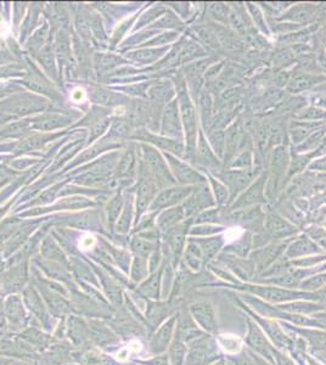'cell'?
<instances>
[{
  "label": "cell",
  "mask_w": 326,
  "mask_h": 365,
  "mask_svg": "<svg viewBox=\"0 0 326 365\" xmlns=\"http://www.w3.org/2000/svg\"><path fill=\"white\" fill-rule=\"evenodd\" d=\"M41 107H43V101L39 100V99L22 98L11 101L4 108L14 113H17V115H26V113H31L33 111L41 110Z\"/></svg>",
  "instance_id": "cell-1"
},
{
  "label": "cell",
  "mask_w": 326,
  "mask_h": 365,
  "mask_svg": "<svg viewBox=\"0 0 326 365\" xmlns=\"http://www.w3.org/2000/svg\"><path fill=\"white\" fill-rule=\"evenodd\" d=\"M190 192L189 189H168L163 191L162 194L159 195L156 200H155L152 208H163L169 204L175 203L179 200H183L185 196H187Z\"/></svg>",
  "instance_id": "cell-2"
},
{
  "label": "cell",
  "mask_w": 326,
  "mask_h": 365,
  "mask_svg": "<svg viewBox=\"0 0 326 365\" xmlns=\"http://www.w3.org/2000/svg\"><path fill=\"white\" fill-rule=\"evenodd\" d=\"M180 106H182L183 120H184L185 125H186L187 133H189L191 137H194L195 127H196V123H195V110H194V107H192V105L190 103L189 99H187V98L180 99Z\"/></svg>",
  "instance_id": "cell-3"
},
{
  "label": "cell",
  "mask_w": 326,
  "mask_h": 365,
  "mask_svg": "<svg viewBox=\"0 0 326 365\" xmlns=\"http://www.w3.org/2000/svg\"><path fill=\"white\" fill-rule=\"evenodd\" d=\"M218 342L222 348H223V351L229 354L239 353L241 351V348H243V340L239 336H235V335H221L218 339Z\"/></svg>",
  "instance_id": "cell-4"
},
{
  "label": "cell",
  "mask_w": 326,
  "mask_h": 365,
  "mask_svg": "<svg viewBox=\"0 0 326 365\" xmlns=\"http://www.w3.org/2000/svg\"><path fill=\"white\" fill-rule=\"evenodd\" d=\"M66 123H68V120L61 117V116H44V117L36 120L34 127L41 130H51L55 129V128L62 127Z\"/></svg>",
  "instance_id": "cell-5"
},
{
  "label": "cell",
  "mask_w": 326,
  "mask_h": 365,
  "mask_svg": "<svg viewBox=\"0 0 326 365\" xmlns=\"http://www.w3.org/2000/svg\"><path fill=\"white\" fill-rule=\"evenodd\" d=\"M164 132L167 134H177L179 133V121H178L177 107L174 103L169 106L164 115Z\"/></svg>",
  "instance_id": "cell-6"
},
{
  "label": "cell",
  "mask_w": 326,
  "mask_h": 365,
  "mask_svg": "<svg viewBox=\"0 0 326 365\" xmlns=\"http://www.w3.org/2000/svg\"><path fill=\"white\" fill-rule=\"evenodd\" d=\"M154 192V186L147 179H142L139 187V196H138V209L143 211L146 207L149 199Z\"/></svg>",
  "instance_id": "cell-7"
},
{
  "label": "cell",
  "mask_w": 326,
  "mask_h": 365,
  "mask_svg": "<svg viewBox=\"0 0 326 365\" xmlns=\"http://www.w3.org/2000/svg\"><path fill=\"white\" fill-rule=\"evenodd\" d=\"M173 168L175 169V174H177L178 178L184 182H197L200 179V176L197 173H195L191 168L184 166V164H180L179 162H173Z\"/></svg>",
  "instance_id": "cell-8"
},
{
  "label": "cell",
  "mask_w": 326,
  "mask_h": 365,
  "mask_svg": "<svg viewBox=\"0 0 326 365\" xmlns=\"http://www.w3.org/2000/svg\"><path fill=\"white\" fill-rule=\"evenodd\" d=\"M262 191H263V182H258L254 186H252L246 194L241 197V201L238 206H244V204H251L253 202L258 201L262 197Z\"/></svg>",
  "instance_id": "cell-9"
},
{
  "label": "cell",
  "mask_w": 326,
  "mask_h": 365,
  "mask_svg": "<svg viewBox=\"0 0 326 365\" xmlns=\"http://www.w3.org/2000/svg\"><path fill=\"white\" fill-rule=\"evenodd\" d=\"M313 84H314V80L310 78L309 76H300L292 81V83L290 84V90L298 91L307 89V88L312 87Z\"/></svg>",
  "instance_id": "cell-10"
},
{
  "label": "cell",
  "mask_w": 326,
  "mask_h": 365,
  "mask_svg": "<svg viewBox=\"0 0 326 365\" xmlns=\"http://www.w3.org/2000/svg\"><path fill=\"white\" fill-rule=\"evenodd\" d=\"M145 156H146L147 162L151 164V167H154L157 172L160 171V172H162V173H165L164 163H163L161 157H160L159 155L154 151V150L146 149V151H145Z\"/></svg>",
  "instance_id": "cell-11"
},
{
  "label": "cell",
  "mask_w": 326,
  "mask_h": 365,
  "mask_svg": "<svg viewBox=\"0 0 326 365\" xmlns=\"http://www.w3.org/2000/svg\"><path fill=\"white\" fill-rule=\"evenodd\" d=\"M24 84H26L29 89H32L33 91H38V93H44V94H51V91L48 88V85L39 80L29 78V80L24 81Z\"/></svg>",
  "instance_id": "cell-12"
},
{
  "label": "cell",
  "mask_w": 326,
  "mask_h": 365,
  "mask_svg": "<svg viewBox=\"0 0 326 365\" xmlns=\"http://www.w3.org/2000/svg\"><path fill=\"white\" fill-rule=\"evenodd\" d=\"M41 144H43V139H41V137H33L24 140L23 142H21L17 149L21 150V151H29V150L37 149V147L41 146Z\"/></svg>",
  "instance_id": "cell-13"
},
{
  "label": "cell",
  "mask_w": 326,
  "mask_h": 365,
  "mask_svg": "<svg viewBox=\"0 0 326 365\" xmlns=\"http://www.w3.org/2000/svg\"><path fill=\"white\" fill-rule=\"evenodd\" d=\"M199 155H200V157L202 159V161L206 162V163H211V162L214 161L213 155H212L211 150H209L208 145L206 144V142L204 140V138H201V139H200Z\"/></svg>",
  "instance_id": "cell-14"
},
{
  "label": "cell",
  "mask_w": 326,
  "mask_h": 365,
  "mask_svg": "<svg viewBox=\"0 0 326 365\" xmlns=\"http://www.w3.org/2000/svg\"><path fill=\"white\" fill-rule=\"evenodd\" d=\"M199 53L202 54V50L200 49V46L196 45V44H194V43H190L189 45L186 46V49L183 51L182 58H183V60L186 61V60H190V59L196 58V56L199 55Z\"/></svg>",
  "instance_id": "cell-15"
},
{
  "label": "cell",
  "mask_w": 326,
  "mask_h": 365,
  "mask_svg": "<svg viewBox=\"0 0 326 365\" xmlns=\"http://www.w3.org/2000/svg\"><path fill=\"white\" fill-rule=\"evenodd\" d=\"M249 179H251V177L246 176L244 173H234L233 177L229 178V182H230V184H233V186L240 189V187H244L248 182Z\"/></svg>",
  "instance_id": "cell-16"
},
{
  "label": "cell",
  "mask_w": 326,
  "mask_h": 365,
  "mask_svg": "<svg viewBox=\"0 0 326 365\" xmlns=\"http://www.w3.org/2000/svg\"><path fill=\"white\" fill-rule=\"evenodd\" d=\"M112 94L107 90L99 89L94 93V99L100 103H112Z\"/></svg>",
  "instance_id": "cell-17"
},
{
  "label": "cell",
  "mask_w": 326,
  "mask_h": 365,
  "mask_svg": "<svg viewBox=\"0 0 326 365\" xmlns=\"http://www.w3.org/2000/svg\"><path fill=\"white\" fill-rule=\"evenodd\" d=\"M291 60H292V54H291L288 50L279 51V53L275 55V58H274V62L279 66L287 65V62H290Z\"/></svg>",
  "instance_id": "cell-18"
},
{
  "label": "cell",
  "mask_w": 326,
  "mask_h": 365,
  "mask_svg": "<svg viewBox=\"0 0 326 365\" xmlns=\"http://www.w3.org/2000/svg\"><path fill=\"white\" fill-rule=\"evenodd\" d=\"M133 163H134V159H133V155L132 154L125 155L124 159H123V161H122V163H121V172H120V173L122 174V176L129 173V172L132 171V168H133Z\"/></svg>",
  "instance_id": "cell-19"
},
{
  "label": "cell",
  "mask_w": 326,
  "mask_h": 365,
  "mask_svg": "<svg viewBox=\"0 0 326 365\" xmlns=\"http://www.w3.org/2000/svg\"><path fill=\"white\" fill-rule=\"evenodd\" d=\"M121 207H122V199H121V196H116L115 199L111 201L110 206H108V213H110V216L112 217V218H116V217L118 216V213H120L121 211Z\"/></svg>",
  "instance_id": "cell-20"
},
{
  "label": "cell",
  "mask_w": 326,
  "mask_h": 365,
  "mask_svg": "<svg viewBox=\"0 0 326 365\" xmlns=\"http://www.w3.org/2000/svg\"><path fill=\"white\" fill-rule=\"evenodd\" d=\"M199 36L201 37L202 41H206L208 45H212V46L217 45L216 36H214L211 31H208V29H201V31H199Z\"/></svg>",
  "instance_id": "cell-21"
},
{
  "label": "cell",
  "mask_w": 326,
  "mask_h": 365,
  "mask_svg": "<svg viewBox=\"0 0 326 365\" xmlns=\"http://www.w3.org/2000/svg\"><path fill=\"white\" fill-rule=\"evenodd\" d=\"M41 61L46 70L48 71L54 70V61H53V58H51V53L48 50V49L43 51V54H41Z\"/></svg>",
  "instance_id": "cell-22"
},
{
  "label": "cell",
  "mask_w": 326,
  "mask_h": 365,
  "mask_svg": "<svg viewBox=\"0 0 326 365\" xmlns=\"http://www.w3.org/2000/svg\"><path fill=\"white\" fill-rule=\"evenodd\" d=\"M135 58H137L138 60H142V61H151L157 58V53L154 50L139 51V53H137Z\"/></svg>",
  "instance_id": "cell-23"
},
{
  "label": "cell",
  "mask_w": 326,
  "mask_h": 365,
  "mask_svg": "<svg viewBox=\"0 0 326 365\" xmlns=\"http://www.w3.org/2000/svg\"><path fill=\"white\" fill-rule=\"evenodd\" d=\"M211 12H212V15H213V16L218 20L224 19V16H225V14H226L225 7H224V5H222V4H213V5H212Z\"/></svg>",
  "instance_id": "cell-24"
},
{
  "label": "cell",
  "mask_w": 326,
  "mask_h": 365,
  "mask_svg": "<svg viewBox=\"0 0 326 365\" xmlns=\"http://www.w3.org/2000/svg\"><path fill=\"white\" fill-rule=\"evenodd\" d=\"M287 226V224L284 223L283 221H281L280 218H278V217H273V218H270V221H269V228L271 229V230H284V228H286Z\"/></svg>",
  "instance_id": "cell-25"
},
{
  "label": "cell",
  "mask_w": 326,
  "mask_h": 365,
  "mask_svg": "<svg viewBox=\"0 0 326 365\" xmlns=\"http://www.w3.org/2000/svg\"><path fill=\"white\" fill-rule=\"evenodd\" d=\"M286 162V152L284 149L276 150L275 155H274V163L276 166H284Z\"/></svg>",
  "instance_id": "cell-26"
},
{
  "label": "cell",
  "mask_w": 326,
  "mask_h": 365,
  "mask_svg": "<svg viewBox=\"0 0 326 365\" xmlns=\"http://www.w3.org/2000/svg\"><path fill=\"white\" fill-rule=\"evenodd\" d=\"M128 130V125L125 124V122L121 121V122H117L115 125H113V132L118 135H123L125 132Z\"/></svg>",
  "instance_id": "cell-27"
},
{
  "label": "cell",
  "mask_w": 326,
  "mask_h": 365,
  "mask_svg": "<svg viewBox=\"0 0 326 365\" xmlns=\"http://www.w3.org/2000/svg\"><path fill=\"white\" fill-rule=\"evenodd\" d=\"M142 344H140L139 341H137V340H134V341L130 342L129 345H128L127 347H125V349H127L129 353H132V352H134V353H138V352L142 351Z\"/></svg>",
  "instance_id": "cell-28"
},
{
  "label": "cell",
  "mask_w": 326,
  "mask_h": 365,
  "mask_svg": "<svg viewBox=\"0 0 326 365\" xmlns=\"http://www.w3.org/2000/svg\"><path fill=\"white\" fill-rule=\"evenodd\" d=\"M94 243H95V239H94L93 236H90V235L85 236V238H84L83 240L81 241V246L84 248V250L93 247Z\"/></svg>",
  "instance_id": "cell-29"
},
{
  "label": "cell",
  "mask_w": 326,
  "mask_h": 365,
  "mask_svg": "<svg viewBox=\"0 0 326 365\" xmlns=\"http://www.w3.org/2000/svg\"><path fill=\"white\" fill-rule=\"evenodd\" d=\"M216 194H217V197L219 199V202H223L224 200L226 199V191H225V189L222 186V185L216 184Z\"/></svg>",
  "instance_id": "cell-30"
},
{
  "label": "cell",
  "mask_w": 326,
  "mask_h": 365,
  "mask_svg": "<svg viewBox=\"0 0 326 365\" xmlns=\"http://www.w3.org/2000/svg\"><path fill=\"white\" fill-rule=\"evenodd\" d=\"M204 62H199V63H195V65L190 66V67H189L190 75H195V76L199 75L200 71L204 70Z\"/></svg>",
  "instance_id": "cell-31"
},
{
  "label": "cell",
  "mask_w": 326,
  "mask_h": 365,
  "mask_svg": "<svg viewBox=\"0 0 326 365\" xmlns=\"http://www.w3.org/2000/svg\"><path fill=\"white\" fill-rule=\"evenodd\" d=\"M106 127H107V123H106V122L105 123H101V124H100V123H99V124L96 125V127L94 128V130H93V132H94V137H96V135L101 134V133H102L103 130L106 129Z\"/></svg>",
  "instance_id": "cell-32"
}]
</instances>
